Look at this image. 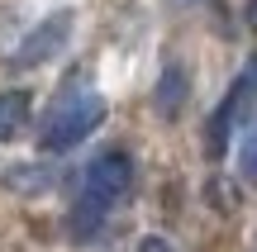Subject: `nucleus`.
Wrapping results in <instances>:
<instances>
[{
	"instance_id": "1",
	"label": "nucleus",
	"mask_w": 257,
	"mask_h": 252,
	"mask_svg": "<svg viewBox=\"0 0 257 252\" xmlns=\"http://www.w3.org/2000/svg\"><path fill=\"white\" fill-rule=\"evenodd\" d=\"M128 186H134V157H128L124 148H105V152H95V157L86 162L81 200H76V209H72V233L81 238V243L100 228L105 209L128 195Z\"/></svg>"
},
{
	"instance_id": "7",
	"label": "nucleus",
	"mask_w": 257,
	"mask_h": 252,
	"mask_svg": "<svg viewBox=\"0 0 257 252\" xmlns=\"http://www.w3.org/2000/svg\"><path fill=\"white\" fill-rule=\"evenodd\" d=\"M238 176L248 181V186H257V124L238 138Z\"/></svg>"
},
{
	"instance_id": "3",
	"label": "nucleus",
	"mask_w": 257,
	"mask_h": 252,
	"mask_svg": "<svg viewBox=\"0 0 257 252\" xmlns=\"http://www.w3.org/2000/svg\"><path fill=\"white\" fill-rule=\"evenodd\" d=\"M257 95V62L248 67V72L238 76V81L229 86V95H224L219 105H214V114H210V129H205V143H210V152L214 157H224L229 152V138H233V129H238V119H243V110H248V100Z\"/></svg>"
},
{
	"instance_id": "2",
	"label": "nucleus",
	"mask_w": 257,
	"mask_h": 252,
	"mask_svg": "<svg viewBox=\"0 0 257 252\" xmlns=\"http://www.w3.org/2000/svg\"><path fill=\"white\" fill-rule=\"evenodd\" d=\"M105 124V100L91 91L86 81H67V91L48 105L43 133H38V148L43 152H72L76 143H86L95 129Z\"/></svg>"
},
{
	"instance_id": "4",
	"label": "nucleus",
	"mask_w": 257,
	"mask_h": 252,
	"mask_svg": "<svg viewBox=\"0 0 257 252\" xmlns=\"http://www.w3.org/2000/svg\"><path fill=\"white\" fill-rule=\"evenodd\" d=\"M72 29H76V15H72V10H53L48 19H38V24L24 34L15 62L19 67H43V62H53V57L72 43Z\"/></svg>"
},
{
	"instance_id": "9",
	"label": "nucleus",
	"mask_w": 257,
	"mask_h": 252,
	"mask_svg": "<svg viewBox=\"0 0 257 252\" xmlns=\"http://www.w3.org/2000/svg\"><path fill=\"white\" fill-rule=\"evenodd\" d=\"M248 24H252V34H257V0H248Z\"/></svg>"
},
{
	"instance_id": "6",
	"label": "nucleus",
	"mask_w": 257,
	"mask_h": 252,
	"mask_svg": "<svg viewBox=\"0 0 257 252\" xmlns=\"http://www.w3.org/2000/svg\"><path fill=\"white\" fill-rule=\"evenodd\" d=\"M24 124H29V95L24 91H0V143L19 138Z\"/></svg>"
},
{
	"instance_id": "5",
	"label": "nucleus",
	"mask_w": 257,
	"mask_h": 252,
	"mask_svg": "<svg viewBox=\"0 0 257 252\" xmlns=\"http://www.w3.org/2000/svg\"><path fill=\"white\" fill-rule=\"evenodd\" d=\"M186 67L181 62H167L162 67V76H157V110L172 119V114H181V100H186Z\"/></svg>"
},
{
	"instance_id": "8",
	"label": "nucleus",
	"mask_w": 257,
	"mask_h": 252,
	"mask_svg": "<svg viewBox=\"0 0 257 252\" xmlns=\"http://www.w3.org/2000/svg\"><path fill=\"white\" fill-rule=\"evenodd\" d=\"M138 252H172V243H167V238H157V233H148L143 243H138Z\"/></svg>"
}]
</instances>
